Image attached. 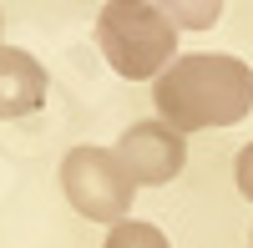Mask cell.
<instances>
[{
	"label": "cell",
	"instance_id": "6da1fadb",
	"mask_svg": "<svg viewBox=\"0 0 253 248\" xmlns=\"http://www.w3.org/2000/svg\"><path fill=\"white\" fill-rule=\"evenodd\" d=\"M157 117L167 127L187 132H213V127H238L253 112V66L238 56H177L152 86Z\"/></svg>",
	"mask_w": 253,
	"mask_h": 248
},
{
	"label": "cell",
	"instance_id": "7a4b0ae2",
	"mask_svg": "<svg viewBox=\"0 0 253 248\" xmlns=\"http://www.w3.org/2000/svg\"><path fill=\"white\" fill-rule=\"evenodd\" d=\"M96 46L117 76L157 81L177 61V26L162 15L157 0H107L96 15Z\"/></svg>",
	"mask_w": 253,
	"mask_h": 248
},
{
	"label": "cell",
	"instance_id": "3957f363",
	"mask_svg": "<svg viewBox=\"0 0 253 248\" xmlns=\"http://www.w3.org/2000/svg\"><path fill=\"white\" fill-rule=\"evenodd\" d=\"M61 193L91 223H122L137 198V182L126 172L117 147H71L61 157Z\"/></svg>",
	"mask_w": 253,
	"mask_h": 248
},
{
	"label": "cell",
	"instance_id": "277c9868",
	"mask_svg": "<svg viewBox=\"0 0 253 248\" xmlns=\"http://www.w3.org/2000/svg\"><path fill=\"white\" fill-rule=\"evenodd\" d=\"M117 157L126 162L137 188H162L187 167V137L167 122H132L117 137Z\"/></svg>",
	"mask_w": 253,
	"mask_h": 248
},
{
	"label": "cell",
	"instance_id": "5b68a950",
	"mask_svg": "<svg viewBox=\"0 0 253 248\" xmlns=\"http://www.w3.org/2000/svg\"><path fill=\"white\" fill-rule=\"evenodd\" d=\"M46 66L20 51V46H0V122L10 117H31L41 112V101H46Z\"/></svg>",
	"mask_w": 253,
	"mask_h": 248
},
{
	"label": "cell",
	"instance_id": "8992f818",
	"mask_svg": "<svg viewBox=\"0 0 253 248\" xmlns=\"http://www.w3.org/2000/svg\"><path fill=\"white\" fill-rule=\"evenodd\" d=\"M177 31H213L223 20V0H157Z\"/></svg>",
	"mask_w": 253,
	"mask_h": 248
},
{
	"label": "cell",
	"instance_id": "52a82bcc",
	"mask_svg": "<svg viewBox=\"0 0 253 248\" xmlns=\"http://www.w3.org/2000/svg\"><path fill=\"white\" fill-rule=\"evenodd\" d=\"M101 248H172V243H167V233L157 228V223L122 218V223H112V233H107V243H101Z\"/></svg>",
	"mask_w": 253,
	"mask_h": 248
},
{
	"label": "cell",
	"instance_id": "ba28073f",
	"mask_svg": "<svg viewBox=\"0 0 253 248\" xmlns=\"http://www.w3.org/2000/svg\"><path fill=\"white\" fill-rule=\"evenodd\" d=\"M233 177H238V193L253 203V142L238 152V162H233Z\"/></svg>",
	"mask_w": 253,
	"mask_h": 248
},
{
	"label": "cell",
	"instance_id": "9c48e42d",
	"mask_svg": "<svg viewBox=\"0 0 253 248\" xmlns=\"http://www.w3.org/2000/svg\"><path fill=\"white\" fill-rule=\"evenodd\" d=\"M0 26H5V20H0Z\"/></svg>",
	"mask_w": 253,
	"mask_h": 248
}]
</instances>
